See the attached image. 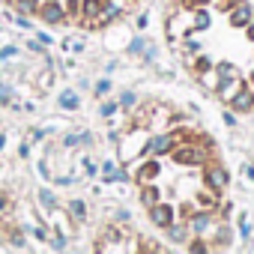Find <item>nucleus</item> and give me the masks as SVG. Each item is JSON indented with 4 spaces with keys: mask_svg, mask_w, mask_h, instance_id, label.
<instances>
[{
    "mask_svg": "<svg viewBox=\"0 0 254 254\" xmlns=\"http://www.w3.org/2000/svg\"><path fill=\"white\" fill-rule=\"evenodd\" d=\"M165 36L209 96L233 111L254 108V6L248 0H177Z\"/></svg>",
    "mask_w": 254,
    "mask_h": 254,
    "instance_id": "2",
    "label": "nucleus"
},
{
    "mask_svg": "<svg viewBox=\"0 0 254 254\" xmlns=\"http://www.w3.org/2000/svg\"><path fill=\"white\" fill-rule=\"evenodd\" d=\"M120 159L129 168L141 203L165 230L189 227L221 206L224 171L215 144L206 132L183 120H144V111L129 123L120 141Z\"/></svg>",
    "mask_w": 254,
    "mask_h": 254,
    "instance_id": "1",
    "label": "nucleus"
},
{
    "mask_svg": "<svg viewBox=\"0 0 254 254\" xmlns=\"http://www.w3.org/2000/svg\"><path fill=\"white\" fill-rule=\"evenodd\" d=\"M24 18H36L54 27H81L96 30L114 21L132 0H0Z\"/></svg>",
    "mask_w": 254,
    "mask_h": 254,
    "instance_id": "3",
    "label": "nucleus"
}]
</instances>
